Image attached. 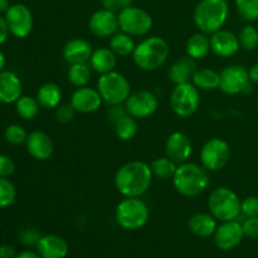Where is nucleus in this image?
I'll return each mask as SVG.
<instances>
[{"label": "nucleus", "mask_w": 258, "mask_h": 258, "mask_svg": "<svg viewBox=\"0 0 258 258\" xmlns=\"http://www.w3.org/2000/svg\"><path fill=\"white\" fill-rule=\"evenodd\" d=\"M151 166L144 161L134 160L123 164L115 175V186L125 198H140L153 183Z\"/></svg>", "instance_id": "f257e3e1"}, {"label": "nucleus", "mask_w": 258, "mask_h": 258, "mask_svg": "<svg viewBox=\"0 0 258 258\" xmlns=\"http://www.w3.org/2000/svg\"><path fill=\"white\" fill-rule=\"evenodd\" d=\"M208 170L203 165L196 163L179 164L173 184L175 190L184 197H198L209 186Z\"/></svg>", "instance_id": "f03ea898"}, {"label": "nucleus", "mask_w": 258, "mask_h": 258, "mask_svg": "<svg viewBox=\"0 0 258 258\" xmlns=\"http://www.w3.org/2000/svg\"><path fill=\"white\" fill-rule=\"evenodd\" d=\"M170 54V47L164 38L148 37L136 44L133 53V59L140 70L156 71L165 64Z\"/></svg>", "instance_id": "7ed1b4c3"}, {"label": "nucleus", "mask_w": 258, "mask_h": 258, "mask_svg": "<svg viewBox=\"0 0 258 258\" xmlns=\"http://www.w3.org/2000/svg\"><path fill=\"white\" fill-rule=\"evenodd\" d=\"M228 14L227 0H201L194 9V24L199 32L211 35L223 28Z\"/></svg>", "instance_id": "20e7f679"}, {"label": "nucleus", "mask_w": 258, "mask_h": 258, "mask_svg": "<svg viewBox=\"0 0 258 258\" xmlns=\"http://www.w3.org/2000/svg\"><path fill=\"white\" fill-rule=\"evenodd\" d=\"M116 222L126 231H138L148 223L150 209L140 198H125L117 204L115 211Z\"/></svg>", "instance_id": "39448f33"}, {"label": "nucleus", "mask_w": 258, "mask_h": 258, "mask_svg": "<svg viewBox=\"0 0 258 258\" xmlns=\"http://www.w3.org/2000/svg\"><path fill=\"white\" fill-rule=\"evenodd\" d=\"M241 199L232 189L219 186L214 189L208 198L209 213L221 222L238 219L241 216Z\"/></svg>", "instance_id": "423d86ee"}, {"label": "nucleus", "mask_w": 258, "mask_h": 258, "mask_svg": "<svg viewBox=\"0 0 258 258\" xmlns=\"http://www.w3.org/2000/svg\"><path fill=\"white\" fill-rule=\"evenodd\" d=\"M97 90L103 102L108 106L122 105L131 95V85L128 80L116 71L101 75L97 81Z\"/></svg>", "instance_id": "0eeeda50"}, {"label": "nucleus", "mask_w": 258, "mask_h": 258, "mask_svg": "<svg viewBox=\"0 0 258 258\" xmlns=\"http://www.w3.org/2000/svg\"><path fill=\"white\" fill-rule=\"evenodd\" d=\"M201 106L199 90L191 82L175 85L170 96V107L179 117H189Z\"/></svg>", "instance_id": "6e6552de"}, {"label": "nucleus", "mask_w": 258, "mask_h": 258, "mask_svg": "<svg viewBox=\"0 0 258 258\" xmlns=\"http://www.w3.org/2000/svg\"><path fill=\"white\" fill-rule=\"evenodd\" d=\"M121 32L127 33L131 37L146 35L154 25L151 15L146 10L138 7H128L117 14Z\"/></svg>", "instance_id": "1a4fd4ad"}, {"label": "nucleus", "mask_w": 258, "mask_h": 258, "mask_svg": "<svg viewBox=\"0 0 258 258\" xmlns=\"http://www.w3.org/2000/svg\"><path fill=\"white\" fill-rule=\"evenodd\" d=\"M231 148L222 139L214 138L207 141L201 150V163L208 171H218L228 164Z\"/></svg>", "instance_id": "9d476101"}, {"label": "nucleus", "mask_w": 258, "mask_h": 258, "mask_svg": "<svg viewBox=\"0 0 258 258\" xmlns=\"http://www.w3.org/2000/svg\"><path fill=\"white\" fill-rule=\"evenodd\" d=\"M222 92L227 95H239L252 91V82L249 80L248 70L241 64H231L221 72Z\"/></svg>", "instance_id": "9b49d317"}, {"label": "nucleus", "mask_w": 258, "mask_h": 258, "mask_svg": "<svg viewBox=\"0 0 258 258\" xmlns=\"http://www.w3.org/2000/svg\"><path fill=\"white\" fill-rule=\"evenodd\" d=\"M5 20H7L8 28L10 34L17 38H27L32 33L34 27V18H33L32 10L24 4H13L5 13Z\"/></svg>", "instance_id": "f8f14e48"}, {"label": "nucleus", "mask_w": 258, "mask_h": 258, "mask_svg": "<svg viewBox=\"0 0 258 258\" xmlns=\"http://www.w3.org/2000/svg\"><path fill=\"white\" fill-rule=\"evenodd\" d=\"M159 101L153 92L148 90H139L131 93L125 102L127 115L136 120L148 118L158 111Z\"/></svg>", "instance_id": "ddd939ff"}, {"label": "nucleus", "mask_w": 258, "mask_h": 258, "mask_svg": "<svg viewBox=\"0 0 258 258\" xmlns=\"http://www.w3.org/2000/svg\"><path fill=\"white\" fill-rule=\"evenodd\" d=\"M214 243L222 251H231L239 246L243 239V227L237 219L228 222H222L221 226L217 227L216 233L213 234Z\"/></svg>", "instance_id": "4468645a"}, {"label": "nucleus", "mask_w": 258, "mask_h": 258, "mask_svg": "<svg viewBox=\"0 0 258 258\" xmlns=\"http://www.w3.org/2000/svg\"><path fill=\"white\" fill-rule=\"evenodd\" d=\"M88 29L96 37L111 38L120 29L117 14L105 8L96 10L88 19Z\"/></svg>", "instance_id": "2eb2a0df"}, {"label": "nucleus", "mask_w": 258, "mask_h": 258, "mask_svg": "<svg viewBox=\"0 0 258 258\" xmlns=\"http://www.w3.org/2000/svg\"><path fill=\"white\" fill-rule=\"evenodd\" d=\"M191 151H193V145L186 134L175 131L170 134L165 141V153L169 159L179 164H183L188 161L190 158Z\"/></svg>", "instance_id": "dca6fc26"}, {"label": "nucleus", "mask_w": 258, "mask_h": 258, "mask_svg": "<svg viewBox=\"0 0 258 258\" xmlns=\"http://www.w3.org/2000/svg\"><path fill=\"white\" fill-rule=\"evenodd\" d=\"M211 49L221 58H231L241 49L238 35L227 29H219L211 34Z\"/></svg>", "instance_id": "f3484780"}, {"label": "nucleus", "mask_w": 258, "mask_h": 258, "mask_svg": "<svg viewBox=\"0 0 258 258\" xmlns=\"http://www.w3.org/2000/svg\"><path fill=\"white\" fill-rule=\"evenodd\" d=\"M102 102L103 100L97 88L85 86V87L77 88L72 93L70 103L73 106L76 112L92 113L102 106Z\"/></svg>", "instance_id": "a211bd4d"}, {"label": "nucleus", "mask_w": 258, "mask_h": 258, "mask_svg": "<svg viewBox=\"0 0 258 258\" xmlns=\"http://www.w3.org/2000/svg\"><path fill=\"white\" fill-rule=\"evenodd\" d=\"M25 146L29 155L38 161L48 160L54 151V144L50 136L39 130L28 134Z\"/></svg>", "instance_id": "6ab92c4d"}, {"label": "nucleus", "mask_w": 258, "mask_h": 258, "mask_svg": "<svg viewBox=\"0 0 258 258\" xmlns=\"http://www.w3.org/2000/svg\"><path fill=\"white\" fill-rule=\"evenodd\" d=\"M92 53V45L83 38H73L63 47V58L70 64L90 62Z\"/></svg>", "instance_id": "aec40b11"}, {"label": "nucleus", "mask_w": 258, "mask_h": 258, "mask_svg": "<svg viewBox=\"0 0 258 258\" xmlns=\"http://www.w3.org/2000/svg\"><path fill=\"white\" fill-rule=\"evenodd\" d=\"M23 96L20 78L12 71L0 72V102L14 103Z\"/></svg>", "instance_id": "412c9836"}, {"label": "nucleus", "mask_w": 258, "mask_h": 258, "mask_svg": "<svg viewBox=\"0 0 258 258\" xmlns=\"http://www.w3.org/2000/svg\"><path fill=\"white\" fill-rule=\"evenodd\" d=\"M35 248L42 258H66L70 251L67 241L57 234L42 236Z\"/></svg>", "instance_id": "4be33fe9"}, {"label": "nucleus", "mask_w": 258, "mask_h": 258, "mask_svg": "<svg viewBox=\"0 0 258 258\" xmlns=\"http://www.w3.org/2000/svg\"><path fill=\"white\" fill-rule=\"evenodd\" d=\"M198 70L197 60L190 58L189 55L179 58L176 62L169 70V78L174 85H181V83L190 82L194 73Z\"/></svg>", "instance_id": "5701e85b"}, {"label": "nucleus", "mask_w": 258, "mask_h": 258, "mask_svg": "<svg viewBox=\"0 0 258 258\" xmlns=\"http://www.w3.org/2000/svg\"><path fill=\"white\" fill-rule=\"evenodd\" d=\"M217 219L211 213H197L188 221V228L194 236L208 238L216 233Z\"/></svg>", "instance_id": "b1692460"}, {"label": "nucleus", "mask_w": 258, "mask_h": 258, "mask_svg": "<svg viewBox=\"0 0 258 258\" xmlns=\"http://www.w3.org/2000/svg\"><path fill=\"white\" fill-rule=\"evenodd\" d=\"M116 64H117V55L110 48L100 47L93 50L92 55H91V68L100 75L115 71Z\"/></svg>", "instance_id": "393cba45"}, {"label": "nucleus", "mask_w": 258, "mask_h": 258, "mask_svg": "<svg viewBox=\"0 0 258 258\" xmlns=\"http://www.w3.org/2000/svg\"><path fill=\"white\" fill-rule=\"evenodd\" d=\"M35 98L42 108H45V110L57 108L62 100V90L57 83L47 82L38 88Z\"/></svg>", "instance_id": "a878e982"}, {"label": "nucleus", "mask_w": 258, "mask_h": 258, "mask_svg": "<svg viewBox=\"0 0 258 258\" xmlns=\"http://www.w3.org/2000/svg\"><path fill=\"white\" fill-rule=\"evenodd\" d=\"M186 55L196 60L206 58L211 52V37L206 33H196L186 40Z\"/></svg>", "instance_id": "bb28decb"}, {"label": "nucleus", "mask_w": 258, "mask_h": 258, "mask_svg": "<svg viewBox=\"0 0 258 258\" xmlns=\"http://www.w3.org/2000/svg\"><path fill=\"white\" fill-rule=\"evenodd\" d=\"M191 83L199 91H214L221 85V73L212 68H202L197 70L191 78Z\"/></svg>", "instance_id": "cd10ccee"}, {"label": "nucleus", "mask_w": 258, "mask_h": 258, "mask_svg": "<svg viewBox=\"0 0 258 258\" xmlns=\"http://www.w3.org/2000/svg\"><path fill=\"white\" fill-rule=\"evenodd\" d=\"M135 47L136 44L134 42V38L127 33H115L110 38V49L117 57H126V55L133 54Z\"/></svg>", "instance_id": "c85d7f7f"}, {"label": "nucleus", "mask_w": 258, "mask_h": 258, "mask_svg": "<svg viewBox=\"0 0 258 258\" xmlns=\"http://www.w3.org/2000/svg\"><path fill=\"white\" fill-rule=\"evenodd\" d=\"M91 66L87 63H77V64H70V70H68L67 77L68 82L75 87H85L88 85L91 80Z\"/></svg>", "instance_id": "c756f323"}, {"label": "nucleus", "mask_w": 258, "mask_h": 258, "mask_svg": "<svg viewBox=\"0 0 258 258\" xmlns=\"http://www.w3.org/2000/svg\"><path fill=\"white\" fill-rule=\"evenodd\" d=\"M113 127H115L116 136L122 141L133 140L139 130L136 118H134L133 116L130 115H125L123 117H121L120 120L116 121V122L113 123Z\"/></svg>", "instance_id": "7c9ffc66"}, {"label": "nucleus", "mask_w": 258, "mask_h": 258, "mask_svg": "<svg viewBox=\"0 0 258 258\" xmlns=\"http://www.w3.org/2000/svg\"><path fill=\"white\" fill-rule=\"evenodd\" d=\"M151 171L155 178L161 179V180H168V179H173L175 175L176 168L178 164L174 163L171 159L168 156H163V158H158L151 163Z\"/></svg>", "instance_id": "2f4dec72"}, {"label": "nucleus", "mask_w": 258, "mask_h": 258, "mask_svg": "<svg viewBox=\"0 0 258 258\" xmlns=\"http://www.w3.org/2000/svg\"><path fill=\"white\" fill-rule=\"evenodd\" d=\"M39 107L40 105L37 98L32 97V96L23 95L15 102L17 113L23 120H33V118L37 117V115L39 113Z\"/></svg>", "instance_id": "473e14b6"}, {"label": "nucleus", "mask_w": 258, "mask_h": 258, "mask_svg": "<svg viewBox=\"0 0 258 258\" xmlns=\"http://www.w3.org/2000/svg\"><path fill=\"white\" fill-rule=\"evenodd\" d=\"M238 39L241 48L244 50H254L258 47V30L252 24L244 25L238 33Z\"/></svg>", "instance_id": "72a5a7b5"}, {"label": "nucleus", "mask_w": 258, "mask_h": 258, "mask_svg": "<svg viewBox=\"0 0 258 258\" xmlns=\"http://www.w3.org/2000/svg\"><path fill=\"white\" fill-rule=\"evenodd\" d=\"M17 198V188L8 178H0V208L4 209L12 206Z\"/></svg>", "instance_id": "f704fd0d"}, {"label": "nucleus", "mask_w": 258, "mask_h": 258, "mask_svg": "<svg viewBox=\"0 0 258 258\" xmlns=\"http://www.w3.org/2000/svg\"><path fill=\"white\" fill-rule=\"evenodd\" d=\"M237 12L247 22L258 20V0H236Z\"/></svg>", "instance_id": "c9c22d12"}, {"label": "nucleus", "mask_w": 258, "mask_h": 258, "mask_svg": "<svg viewBox=\"0 0 258 258\" xmlns=\"http://www.w3.org/2000/svg\"><path fill=\"white\" fill-rule=\"evenodd\" d=\"M4 139L7 143L12 144V145H22L27 141L28 133L23 126L13 123V125H9L5 128Z\"/></svg>", "instance_id": "e433bc0d"}, {"label": "nucleus", "mask_w": 258, "mask_h": 258, "mask_svg": "<svg viewBox=\"0 0 258 258\" xmlns=\"http://www.w3.org/2000/svg\"><path fill=\"white\" fill-rule=\"evenodd\" d=\"M19 238L24 246L32 248V247L38 246L40 238H42V234H40V232L37 228H25L24 231L20 232Z\"/></svg>", "instance_id": "4c0bfd02"}, {"label": "nucleus", "mask_w": 258, "mask_h": 258, "mask_svg": "<svg viewBox=\"0 0 258 258\" xmlns=\"http://www.w3.org/2000/svg\"><path fill=\"white\" fill-rule=\"evenodd\" d=\"M54 115L57 122L66 125V123H70L75 118L76 110L71 103H64V105H59L55 108Z\"/></svg>", "instance_id": "58836bf2"}, {"label": "nucleus", "mask_w": 258, "mask_h": 258, "mask_svg": "<svg viewBox=\"0 0 258 258\" xmlns=\"http://www.w3.org/2000/svg\"><path fill=\"white\" fill-rule=\"evenodd\" d=\"M241 214L244 218L258 217V197H247L242 201Z\"/></svg>", "instance_id": "ea45409f"}, {"label": "nucleus", "mask_w": 258, "mask_h": 258, "mask_svg": "<svg viewBox=\"0 0 258 258\" xmlns=\"http://www.w3.org/2000/svg\"><path fill=\"white\" fill-rule=\"evenodd\" d=\"M244 237L251 239H258V217L246 218L242 223Z\"/></svg>", "instance_id": "a19ab883"}, {"label": "nucleus", "mask_w": 258, "mask_h": 258, "mask_svg": "<svg viewBox=\"0 0 258 258\" xmlns=\"http://www.w3.org/2000/svg\"><path fill=\"white\" fill-rule=\"evenodd\" d=\"M15 171V164L12 158L0 154V178H9Z\"/></svg>", "instance_id": "79ce46f5"}, {"label": "nucleus", "mask_w": 258, "mask_h": 258, "mask_svg": "<svg viewBox=\"0 0 258 258\" xmlns=\"http://www.w3.org/2000/svg\"><path fill=\"white\" fill-rule=\"evenodd\" d=\"M133 5V0H102V8L118 14L126 8Z\"/></svg>", "instance_id": "37998d69"}, {"label": "nucleus", "mask_w": 258, "mask_h": 258, "mask_svg": "<svg viewBox=\"0 0 258 258\" xmlns=\"http://www.w3.org/2000/svg\"><path fill=\"white\" fill-rule=\"evenodd\" d=\"M125 115H127V112H126V108L122 107L121 105L111 106L110 111H108V118H110L111 122L112 123H115L116 121H118L121 117H123Z\"/></svg>", "instance_id": "c03bdc74"}, {"label": "nucleus", "mask_w": 258, "mask_h": 258, "mask_svg": "<svg viewBox=\"0 0 258 258\" xmlns=\"http://www.w3.org/2000/svg\"><path fill=\"white\" fill-rule=\"evenodd\" d=\"M9 34H10V30L9 28H8L7 20H5L4 17L0 15V45L4 44V43L7 42Z\"/></svg>", "instance_id": "a18cd8bd"}, {"label": "nucleus", "mask_w": 258, "mask_h": 258, "mask_svg": "<svg viewBox=\"0 0 258 258\" xmlns=\"http://www.w3.org/2000/svg\"><path fill=\"white\" fill-rule=\"evenodd\" d=\"M18 253L15 248L10 244H2L0 246V258H17Z\"/></svg>", "instance_id": "49530a36"}, {"label": "nucleus", "mask_w": 258, "mask_h": 258, "mask_svg": "<svg viewBox=\"0 0 258 258\" xmlns=\"http://www.w3.org/2000/svg\"><path fill=\"white\" fill-rule=\"evenodd\" d=\"M248 75H249V80H251V82L254 83V85H258V62L254 63V64L249 68Z\"/></svg>", "instance_id": "de8ad7c7"}, {"label": "nucleus", "mask_w": 258, "mask_h": 258, "mask_svg": "<svg viewBox=\"0 0 258 258\" xmlns=\"http://www.w3.org/2000/svg\"><path fill=\"white\" fill-rule=\"evenodd\" d=\"M17 258H42L38 252H33V251H23L18 254Z\"/></svg>", "instance_id": "09e8293b"}, {"label": "nucleus", "mask_w": 258, "mask_h": 258, "mask_svg": "<svg viewBox=\"0 0 258 258\" xmlns=\"http://www.w3.org/2000/svg\"><path fill=\"white\" fill-rule=\"evenodd\" d=\"M10 8L9 0H0V15L5 14Z\"/></svg>", "instance_id": "8fccbe9b"}, {"label": "nucleus", "mask_w": 258, "mask_h": 258, "mask_svg": "<svg viewBox=\"0 0 258 258\" xmlns=\"http://www.w3.org/2000/svg\"><path fill=\"white\" fill-rule=\"evenodd\" d=\"M5 62H7V60H5V55H4V53H3L2 50H0V72H3V71H4Z\"/></svg>", "instance_id": "3c124183"}, {"label": "nucleus", "mask_w": 258, "mask_h": 258, "mask_svg": "<svg viewBox=\"0 0 258 258\" xmlns=\"http://www.w3.org/2000/svg\"><path fill=\"white\" fill-rule=\"evenodd\" d=\"M257 106H258V98H257Z\"/></svg>", "instance_id": "603ef678"}]
</instances>
